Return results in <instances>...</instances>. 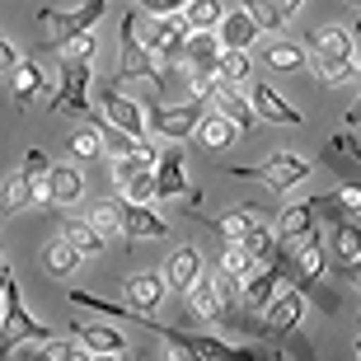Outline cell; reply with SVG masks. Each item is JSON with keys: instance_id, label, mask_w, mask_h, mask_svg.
<instances>
[{"instance_id": "1", "label": "cell", "mask_w": 361, "mask_h": 361, "mask_svg": "<svg viewBox=\"0 0 361 361\" xmlns=\"http://www.w3.org/2000/svg\"><path fill=\"white\" fill-rule=\"evenodd\" d=\"M47 338H56V334L28 314L24 295H19V281H14V272H10V277H5V319H0V361H10V352H19V348L47 343Z\"/></svg>"}, {"instance_id": "2", "label": "cell", "mask_w": 361, "mask_h": 361, "mask_svg": "<svg viewBox=\"0 0 361 361\" xmlns=\"http://www.w3.org/2000/svg\"><path fill=\"white\" fill-rule=\"evenodd\" d=\"M136 33L146 42V52L160 61V71L183 66V47H188V33H192L183 14H150V19L136 24Z\"/></svg>"}, {"instance_id": "3", "label": "cell", "mask_w": 361, "mask_h": 361, "mask_svg": "<svg viewBox=\"0 0 361 361\" xmlns=\"http://www.w3.org/2000/svg\"><path fill=\"white\" fill-rule=\"evenodd\" d=\"M244 295L240 281L221 277V272H202L197 286L188 291V305H192V314H197L202 324H230L235 319V300Z\"/></svg>"}, {"instance_id": "4", "label": "cell", "mask_w": 361, "mask_h": 361, "mask_svg": "<svg viewBox=\"0 0 361 361\" xmlns=\"http://www.w3.org/2000/svg\"><path fill=\"white\" fill-rule=\"evenodd\" d=\"M90 80H94V66L90 61H61V80L56 90L42 99V108H52L61 118H94V104H90Z\"/></svg>"}, {"instance_id": "5", "label": "cell", "mask_w": 361, "mask_h": 361, "mask_svg": "<svg viewBox=\"0 0 361 361\" xmlns=\"http://www.w3.org/2000/svg\"><path fill=\"white\" fill-rule=\"evenodd\" d=\"M146 122H150V136L155 141H188V136H197V122L207 118V99H183V104H146Z\"/></svg>"}, {"instance_id": "6", "label": "cell", "mask_w": 361, "mask_h": 361, "mask_svg": "<svg viewBox=\"0 0 361 361\" xmlns=\"http://www.w3.org/2000/svg\"><path fill=\"white\" fill-rule=\"evenodd\" d=\"M47 169H52V160H47L42 150H28L24 164H19V169L5 178V188H0V202H5V212L19 216V212H28V207H38L42 183H47Z\"/></svg>"}, {"instance_id": "7", "label": "cell", "mask_w": 361, "mask_h": 361, "mask_svg": "<svg viewBox=\"0 0 361 361\" xmlns=\"http://www.w3.org/2000/svg\"><path fill=\"white\" fill-rule=\"evenodd\" d=\"M310 169L314 164L305 160V155H286V150H277V155H268L263 164H240V169H230L235 178H254V183H268L277 197H286L291 188H300L310 178Z\"/></svg>"}, {"instance_id": "8", "label": "cell", "mask_w": 361, "mask_h": 361, "mask_svg": "<svg viewBox=\"0 0 361 361\" xmlns=\"http://www.w3.org/2000/svg\"><path fill=\"white\" fill-rule=\"evenodd\" d=\"M136 10L122 14V61H118V75L122 80H150L155 90L164 94V85H169V75L160 71V61L146 52V42H141V33H136Z\"/></svg>"}, {"instance_id": "9", "label": "cell", "mask_w": 361, "mask_h": 361, "mask_svg": "<svg viewBox=\"0 0 361 361\" xmlns=\"http://www.w3.org/2000/svg\"><path fill=\"white\" fill-rule=\"evenodd\" d=\"M104 10H108V0H85L75 10H38V24L47 28V47H56L66 38H80V33H94Z\"/></svg>"}, {"instance_id": "10", "label": "cell", "mask_w": 361, "mask_h": 361, "mask_svg": "<svg viewBox=\"0 0 361 361\" xmlns=\"http://www.w3.org/2000/svg\"><path fill=\"white\" fill-rule=\"evenodd\" d=\"M305 52L314 66H338V61H357V33L343 24H319L305 38Z\"/></svg>"}, {"instance_id": "11", "label": "cell", "mask_w": 361, "mask_h": 361, "mask_svg": "<svg viewBox=\"0 0 361 361\" xmlns=\"http://www.w3.org/2000/svg\"><path fill=\"white\" fill-rule=\"evenodd\" d=\"M300 319H305V291H300V286H291V281H281V291L272 295V305L258 314V324H263V334H268V338L295 334V329H300Z\"/></svg>"}, {"instance_id": "12", "label": "cell", "mask_w": 361, "mask_h": 361, "mask_svg": "<svg viewBox=\"0 0 361 361\" xmlns=\"http://www.w3.org/2000/svg\"><path fill=\"white\" fill-rule=\"evenodd\" d=\"M99 113H104L113 127H122L127 136H136V141H146L150 122H146V104H136V99H127L122 90H113V85H104L99 90Z\"/></svg>"}, {"instance_id": "13", "label": "cell", "mask_w": 361, "mask_h": 361, "mask_svg": "<svg viewBox=\"0 0 361 361\" xmlns=\"http://www.w3.org/2000/svg\"><path fill=\"white\" fill-rule=\"evenodd\" d=\"M286 268H291V258L277 249V258H272L268 268H258L254 277L244 281V295H240V300H244V310H249V314H263V310L272 305V295H277L281 281H286Z\"/></svg>"}, {"instance_id": "14", "label": "cell", "mask_w": 361, "mask_h": 361, "mask_svg": "<svg viewBox=\"0 0 361 361\" xmlns=\"http://www.w3.org/2000/svg\"><path fill=\"white\" fill-rule=\"evenodd\" d=\"M207 104H212L221 118H230L240 132H254V127H258V113H254V104H249V94H244L240 85L221 80V75H216L212 90H207Z\"/></svg>"}, {"instance_id": "15", "label": "cell", "mask_w": 361, "mask_h": 361, "mask_svg": "<svg viewBox=\"0 0 361 361\" xmlns=\"http://www.w3.org/2000/svg\"><path fill=\"white\" fill-rule=\"evenodd\" d=\"M244 94H249L258 122H277V127H300V122H305L300 108H291L277 90H272V85H263V80H249V85H244Z\"/></svg>"}, {"instance_id": "16", "label": "cell", "mask_w": 361, "mask_h": 361, "mask_svg": "<svg viewBox=\"0 0 361 361\" xmlns=\"http://www.w3.org/2000/svg\"><path fill=\"white\" fill-rule=\"evenodd\" d=\"M80 197H85V174L75 169V164H52L38 207H75Z\"/></svg>"}, {"instance_id": "17", "label": "cell", "mask_w": 361, "mask_h": 361, "mask_svg": "<svg viewBox=\"0 0 361 361\" xmlns=\"http://www.w3.org/2000/svg\"><path fill=\"white\" fill-rule=\"evenodd\" d=\"M155 197L174 202V197H192V183H188V164L183 150H160V164H155Z\"/></svg>"}, {"instance_id": "18", "label": "cell", "mask_w": 361, "mask_h": 361, "mask_svg": "<svg viewBox=\"0 0 361 361\" xmlns=\"http://www.w3.org/2000/svg\"><path fill=\"white\" fill-rule=\"evenodd\" d=\"M122 295H127V305H132V310L155 314V310L169 300V281H164V272H136V277L122 281Z\"/></svg>"}, {"instance_id": "19", "label": "cell", "mask_w": 361, "mask_h": 361, "mask_svg": "<svg viewBox=\"0 0 361 361\" xmlns=\"http://www.w3.org/2000/svg\"><path fill=\"white\" fill-rule=\"evenodd\" d=\"M202 254L192 249V244H178L174 254L164 258V281H169V295H188L192 286H197V277H202Z\"/></svg>"}, {"instance_id": "20", "label": "cell", "mask_w": 361, "mask_h": 361, "mask_svg": "<svg viewBox=\"0 0 361 361\" xmlns=\"http://www.w3.org/2000/svg\"><path fill=\"white\" fill-rule=\"evenodd\" d=\"M71 300H75V305H85V310H94V314H104V319H127V324H141V329H146V334H155V338H164V334H169V324H155L150 314L132 310L127 300H122V305H113V300H99L94 291H71Z\"/></svg>"}, {"instance_id": "21", "label": "cell", "mask_w": 361, "mask_h": 361, "mask_svg": "<svg viewBox=\"0 0 361 361\" xmlns=\"http://www.w3.org/2000/svg\"><path fill=\"white\" fill-rule=\"evenodd\" d=\"M118 212H122V235L127 240H164L169 235V221L150 207H136V202L118 197Z\"/></svg>"}, {"instance_id": "22", "label": "cell", "mask_w": 361, "mask_h": 361, "mask_svg": "<svg viewBox=\"0 0 361 361\" xmlns=\"http://www.w3.org/2000/svg\"><path fill=\"white\" fill-rule=\"evenodd\" d=\"M221 56H226V42H221V33H188L183 71H202V75H216Z\"/></svg>"}, {"instance_id": "23", "label": "cell", "mask_w": 361, "mask_h": 361, "mask_svg": "<svg viewBox=\"0 0 361 361\" xmlns=\"http://www.w3.org/2000/svg\"><path fill=\"white\" fill-rule=\"evenodd\" d=\"M47 94H52L47 90V71H42L33 56H24V61L10 71V99L14 104H28V99H47Z\"/></svg>"}, {"instance_id": "24", "label": "cell", "mask_w": 361, "mask_h": 361, "mask_svg": "<svg viewBox=\"0 0 361 361\" xmlns=\"http://www.w3.org/2000/svg\"><path fill=\"white\" fill-rule=\"evenodd\" d=\"M216 33H221V42H226V52H249L263 28H258V19L249 10H235V14H226V19H221V28H216Z\"/></svg>"}, {"instance_id": "25", "label": "cell", "mask_w": 361, "mask_h": 361, "mask_svg": "<svg viewBox=\"0 0 361 361\" xmlns=\"http://www.w3.org/2000/svg\"><path fill=\"white\" fill-rule=\"evenodd\" d=\"M235 141H240V127H235L230 118H221L216 108H207V118L197 122V146L207 150V155H212V150L221 155V150H230Z\"/></svg>"}, {"instance_id": "26", "label": "cell", "mask_w": 361, "mask_h": 361, "mask_svg": "<svg viewBox=\"0 0 361 361\" xmlns=\"http://www.w3.org/2000/svg\"><path fill=\"white\" fill-rule=\"evenodd\" d=\"M300 5H305V0H249L244 10L258 19L263 33H277V28H286L295 14H300Z\"/></svg>"}, {"instance_id": "27", "label": "cell", "mask_w": 361, "mask_h": 361, "mask_svg": "<svg viewBox=\"0 0 361 361\" xmlns=\"http://www.w3.org/2000/svg\"><path fill=\"white\" fill-rule=\"evenodd\" d=\"M80 258H85V254L66 240V235H61V240H47V244H42V272H47V277H56V281H66L71 272L80 268Z\"/></svg>"}, {"instance_id": "28", "label": "cell", "mask_w": 361, "mask_h": 361, "mask_svg": "<svg viewBox=\"0 0 361 361\" xmlns=\"http://www.w3.org/2000/svg\"><path fill=\"white\" fill-rule=\"evenodd\" d=\"M71 334L80 338L85 348L94 352V357H99V352H127V338L118 334V324H71Z\"/></svg>"}, {"instance_id": "29", "label": "cell", "mask_w": 361, "mask_h": 361, "mask_svg": "<svg viewBox=\"0 0 361 361\" xmlns=\"http://www.w3.org/2000/svg\"><path fill=\"white\" fill-rule=\"evenodd\" d=\"M188 338H192V348L207 361H268V357H258L254 348H235V343H226V338H216V334H188Z\"/></svg>"}, {"instance_id": "30", "label": "cell", "mask_w": 361, "mask_h": 361, "mask_svg": "<svg viewBox=\"0 0 361 361\" xmlns=\"http://www.w3.org/2000/svg\"><path fill=\"white\" fill-rule=\"evenodd\" d=\"M240 249H244L249 258H254L258 268H268L272 258H277V249H281V244H277V230H272V221H268V216H263V221H258V226H254V230H249V235L240 240Z\"/></svg>"}, {"instance_id": "31", "label": "cell", "mask_w": 361, "mask_h": 361, "mask_svg": "<svg viewBox=\"0 0 361 361\" xmlns=\"http://www.w3.org/2000/svg\"><path fill=\"white\" fill-rule=\"evenodd\" d=\"M90 127H94V132H99V141H104V155H108V160H122V155H132V150L141 146L136 136H127V132H122V127H113V122H108L104 113H99V108H94Z\"/></svg>"}, {"instance_id": "32", "label": "cell", "mask_w": 361, "mask_h": 361, "mask_svg": "<svg viewBox=\"0 0 361 361\" xmlns=\"http://www.w3.org/2000/svg\"><path fill=\"white\" fill-rule=\"evenodd\" d=\"M329 254L338 258V268H343V263H357V258H361V226H357V221H334Z\"/></svg>"}, {"instance_id": "33", "label": "cell", "mask_w": 361, "mask_h": 361, "mask_svg": "<svg viewBox=\"0 0 361 361\" xmlns=\"http://www.w3.org/2000/svg\"><path fill=\"white\" fill-rule=\"evenodd\" d=\"M258 221H263V212H258V207H230V212L216 221V230H221V240H226V244H240L244 235L258 226Z\"/></svg>"}, {"instance_id": "34", "label": "cell", "mask_w": 361, "mask_h": 361, "mask_svg": "<svg viewBox=\"0 0 361 361\" xmlns=\"http://www.w3.org/2000/svg\"><path fill=\"white\" fill-rule=\"evenodd\" d=\"M183 19L192 33H216L221 28V19H226V10H221V0H188L183 5Z\"/></svg>"}, {"instance_id": "35", "label": "cell", "mask_w": 361, "mask_h": 361, "mask_svg": "<svg viewBox=\"0 0 361 361\" xmlns=\"http://www.w3.org/2000/svg\"><path fill=\"white\" fill-rule=\"evenodd\" d=\"M272 71H281V75H291V71H305V61H310V52L300 47V42H272L268 47V56H263Z\"/></svg>"}, {"instance_id": "36", "label": "cell", "mask_w": 361, "mask_h": 361, "mask_svg": "<svg viewBox=\"0 0 361 361\" xmlns=\"http://www.w3.org/2000/svg\"><path fill=\"white\" fill-rule=\"evenodd\" d=\"M61 235H66V240L75 244V249H80L85 258H94V254H104V244H108L104 235H99V230H94L90 221H85V216H80V221H66V230H61Z\"/></svg>"}, {"instance_id": "37", "label": "cell", "mask_w": 361, "mask_h": 361, "mask_svg": "<svg viewBox=\"0 0 361 361\" xmlns=\"http://www.w3.org/2000/svg\"><path fill=\"white\" fill-rule=\"evenodd\" d=\"M254 272H258L254 258L244 254L240 244H226V254H221V277H230V281H240V286H244V281L254 277Z\"/></svg>"}, {"instance_id": "38", "label": "cell", "mask_w": 361, "mask_h": 361, "mask_svg": "<svg viewBox=\"0 0 361 361\" xmlns=\"http://www.w3.org/2000/svg\"><path fill=\"white\" fill-rule=\"evenodd\" d=\"M104 240H113V235H122V212H118V202H94L90 216H85Z\"/></svg>"}, {"instance_id": "39", "label": "cell", "mask_w": 361, "mask_h": 361, "mask_svg": "<svg viewBox=\"0 0 361 361\" xmlns=\"http://www.w3.org/2000/svg\"><path fill=\"white\" fill-rule=\"evenodd\" d=\"M160 343H164V361H207L197 348H192V338H188L183 329H169Z\"/></svg>"}, {"instance_id": "40", "label": "cell", "mask_w": 361, "mask_h": 361, "mask_svg": "<svg viewBox=\"0 0 361 361\" xmlns=\"http://www.w3.org/2000/svg\"><path fill=\"white\" fill-rule=\"evenodd\" d=\"M216 75L244 90V85H249V75H254V66H249V52H226V56H221V66H216Z\"/></svg>"}, {"instance_id": "41", "label": "cell", "mask_w": 361, "mask_h": 361, "mask_svg": "<svg viewBox=\"0 0 361 361\" xmlns=\"http://www.w3.org/2000/svg\"><path fill=\"white\" fill-rule=\"evenodd\" d=\"M52 52L61 56V61H94V52H99V38H94V33H80V38L56 42Z\"/></svg>"}, {"instance_id": "42", "label": "cell", "mask_w": 361, "mask_h": 361, "mask_svg": "<svg viewBox=\"0 0 361 361\" xmlns=\"http://www.w3.org/2000/svg\"><path fill=\"white\" fill-rule=\"evenodd\" d=\"M329 207H334L343 221H348V216H361V183H343V188H334V192H329Z\"/></svg>"}, {"instance_id": "43", "label": "cell", "mask_w": 361, "mask_h": 361, "mask_svg": "<svg viewBox=\"0 0 361 361\" xmlns=\"http://www.w3.org/2000/svg\"><path fill=\"white\" fill-rule=\"evenodd\" d=\"M122 197L136 202V207H150V202H155V169H146V174L127 178V183H122Z\"/></svg>"}, {"instance_id": "44", "label": "cell", "mask_w": 361, "mask_h": 361, "mask_svg": "<svg viewBox=\"0 0 361 361\" xmlns=\"http://www.w3.org/2000/svg\"><path fill=\"white\" fill-rule=\"evenodd\" d=\"M71 155H80V160H94V155H104V141H99V132L94 127H80V132L66 141Z\"/></svg>"}, {"instance_id": "45", "label": "cell", "mask_w": 361, "mask_h": 361, "mask_svg": "<svg viewBox=\"0 0 361 361\" xmlns=\"http://www.w3.org/2000/svg\"><path fill=\"white\" fill-rule=\"evenodd\" d=\"M188 0H136V10H146V14H183Z\"/></svg>"}, {"instance_id": "46", "label": "cell", "mask_w": 361, "mask_h": 361, "mask_svg": "<svg viewBox=\"0 0 361 361\" xmlns=\"http://www.w3.org/2000/svg\"><path fill=\"white\" fill-rule=\"evenodd\" d=\"M19 61H24V56L14 52V42H10V33H0V75H10V71L19 66Z\"/></svg>"}, {"instance_id": "47", "label": "cell", "mask_w": 361, "mask_h": 361, "mask_svg": "<svg viewBox=\"0 0 361 361\" xmlns=\"http://www.w3.org/2000/svg\"><path fill=\"white\" fill-rule=\"evenodd\" d=\"M343 277H348L352 286H361V258H357V263H343Z\"/></svg>"}, {"instance_id": "48", "label": "cell", "mask_w": 361, "mask_h": 361, "mask_svg": "<svg viewBox=\"0 0 361 361\" xmlns=\"http://www.w3.org/2000/svg\"><path fill=\"white\" fill-rule=\"evenodd\" d=\"M334 146H343V150H348V155H352V160H357V164H361V146H357V141H348V136H338Z\"/></svg>"}, {"instance_id": "49", "label": "cell", "mask_w": 361, "mask_h": 361, "mask_svg": "<svg viewBox=\"0 0 361 361\" xmlns=\"http://www.w3.org/2000/svg\"><path fill=\"white\" fill-rule=\"evenodd\" d=\"M348 122H352V127H361V99H357V104L348 108Z\"/></svg>"}, {"instance_id": "50", "label": "cell", "mask_w": 361, "mask_h": 361, "mask_svg": "<svg viewBox=\"0 0 361 361\" xmlns=\"http://www.w3.org/2000/svg\"><path fill=\"white\" fill-rule=\"evenodd\" d=\"M122 357H127V352H99L94 361H122Z\"/></svg>"}, {"instance_id": "51", "label": "cell", "mask_w": 361, "mask_h": 361, "mask_svg": "<svg viewBox=\"0 0 361 361\" xmlns=\"http://www.w3.org/2000/svg\"><path fill=\"white\" fill-rule=\"evenodd\" d=\"M5 272H10V263H5V254H0V281H5Z\"/></svg>"}, {"instance_id": "52", "label": "cell", "mask_w": 361, "mask_h": 361, "mask_svg": "<svg viewBox=\"0 0 361 361\" xmlns=\"http://www.w3.org/2000/svg\"><path fill=\"white\" fill-rule=\"evenodd\" d=\"M352 33H361V14H357V28H352Z\"/></svg>"}, {"instance_id": "53", "label": "cell", "mask_w": 361, "mask_h": 361, "mask_svg": "<svg viewBox=\"0 0 361 361\" xmlns=\"http://www.w3.org/2000/svg\"><path fill=\"white\" fill-rule=\"evenodd\" d=\"M357 361H361V338H357Z\"/></svg>"}, {"instance_id": "54", "label": "cell", "mask_w": 361, "mask_h": 361, "mask_svg": "<svg viewBox=\"0 0 361 361\" xmlns=\"http://www.w3.org/2000/svg\"><path fill=\"white\" fill-rule=\"evenodd\" d=\"M352 5H357V10H361V0H352Z\"/></svg>"}, {"instance_id": "55", "label": "cell", "mask_w": 361, "mask_h": 361, "mask_svg": "<svg viewBox=\"0 0 361 361\" xmlns=\"http://www.w3.org/2000/svg\"><path fill=\"white\" fill-rule=\"evenodd\" d=\"M357 324H361V314H357Z\"/></svg>"}]
</instances>
